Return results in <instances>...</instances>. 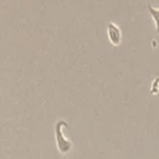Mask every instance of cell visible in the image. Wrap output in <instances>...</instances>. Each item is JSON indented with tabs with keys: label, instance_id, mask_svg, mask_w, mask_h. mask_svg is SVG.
Listing matches in <instances>:
<instances>
[{
	"label": "cell",
	"instance_id": "6da1fadb",
	"mask_svg": "<svg viewBox=\"0 0 159 159\" xmlns=\"http://www.w3.org/2000/svg\"><path fill=\"white\" fill-rule=\"evenodd\" d=\"M62 127H70V124L65 120V119H57L55 122V140H56V147L60 152V154L65 155L67 153L71 152L72 149V142L70 139H67L63 135V129Z\"/></svg>",
	"mask_w": 159,
	"mask_h": 159
},
{
	"label": "cell",
	"instance_id": "3957f363",
	"mask_svg": "<svg viewBox=\"0 0 159 159\" xmlns=\"http://www.w3.org/2000/svg\"><path fill=\"white\" fill-rule=\"evenodd\" d=\"M147 7H148V11H149L152 19L154 20V24H155V31L159 34V9H155V7H153L152 5H149V4H148Z\"/></svg>",
	"mask_w": 159,
	"mask_h": 159
},
{
	"label": "cell",
	"instance_id": "277c9868",
	"mask_svg": "<svg viewBox=\"0 0 159 159\" xmlns=\"http://www.w3.org/2000/svg\"><path fill=\"white\" fill-rule=\"evenodd\" d=\"M152 91V94H157L158 93V91H159V78L157 77V78H154V81H153V83H152V88H150Z\"/></svg>",
	"mask_w": 159,
	"mask_h": 159
},
{
	"label": "cell",
	"instance_id": "7a4b0ae2",
	"mask_svg": "<svg viewBox=\"0 0 159 159\" xmlns=\"http://www.w3.org/2000/svg\"><path fill=\"white\" fill-rule=\"evenodd\" d=\"M107 35L108 40L113 46H119L122 42V32L120 29L114 24V22H108L107 24Z\"/></svg>",
	"mask_w": 159,
	"mask_h": 159
}]
</instances>
